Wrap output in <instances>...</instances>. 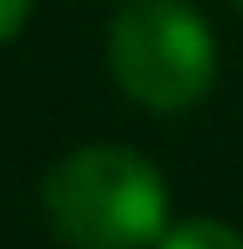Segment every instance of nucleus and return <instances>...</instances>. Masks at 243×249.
<instances>
[{
    "label": "nucleus",
    "mask_w": 243,
    "mask_h": 249,
    "mask_svg": "<svg viewBox=\"0 0 243 249\" xmlns=\"http://www.w3.org/2000/svg\"><path fill=\"white\" fill-rule=\"evenodd\" d=\"M43 217L74 249H148L169 228V191L127 143H85L48 170Z\"/></svg>",
    "instance_id": "obj_1"
},
{
    "label": "nucleus",
    "mask_w": 243,
    "mask_h": 249,
    "mask_svg": "<svg viewBox=\"0 0 243 249\" xmlns=\"http://www.w3.org/2000/svg\"><path fill=\"white\" fill-rule=\"evenodd\" d=\"M106 58L116 85L148 111H185L217 80V37L185 0H122Z\"/></svg>",
    "instance_id": "obj_2"
},
{
    "label": "nucleus",
    "mask_w": 243,
    "mask_h": 249,
    "mask_svg": "<svg viewBox=\"0 0 243 249\" xmlns=\"http://www.w3.org/2000/svg\"><path fill=\"white\" fill-rule=\"evenodd\" d=\"M153 249H243V233L217 217H185V223H169Z\"/></svg>",
    "instance_id": "obj_3"
},
{
    "label": "nucleus",
    "mask_w": 243,
    "mask_h": 249,
    "mask_svg": "<svg viewBox=\"0 0 243 249\" xmlns=\"http://www.w3.org/2000/svg\"><path fill=\"white\" fill-rule=\"evenodd\" d=\"M32 16V0H0V43H11Z\"/></svg>",
    "instance_id": "obj_4"
}]
</instances>
